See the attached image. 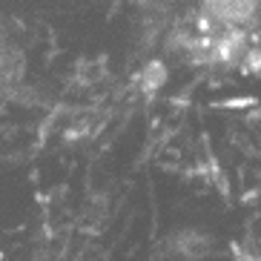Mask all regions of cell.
<instances>
[{
  "mask_svg": "<svg viewBox=\"0 0 261 261\" xmlns=\"http://www.w3.org/2000/svg\"><path fill=\"white\" fill-rule=\"evenodd\" d=\"M261 0H201V12H207L210 17L221 20L227 26H241L253 23L258 15Z\"/></svg>",
  "mask_w": 261,
  "mask_h": 261,
  "instance_id": "6da1fadb",
  "label": "cell"
},
{
  "mask_svg": "<svg viewBox=\"0 0 261 261\" xmlns=\"http://www.w3.org/2000/svg\"><path fill=\"white\" fill-rule=\"evenodd\" d=\"M175 247L187 258H195V255H204L210 250V238L204 232H195V230H187V232H178L175 236Z\"/></svg>",
  "mask_w": 261,
  "mask_h": 261,
  "instance_id": "7a4b0ae2",
  "label": "cell"
},
{
  "mask_svg": "<svg viewBox=\"0 0 261 261\" xmlns=\"http://www.w3.org/2000/svg\"><path fill=\"white\" fill-rule=\"evenodd\" d=\"M141 77H144V89H146V92H155V89H158V86L167 81V69H164L161 63L155 61V63H149V66H146Z\"/></svg>",
  "mask_w": 261,
  "mask_h": 261,
  "instance_id": "3957f363",
  "label": "cell"
},
{
  "mask_svg": "<svg viewBox=\"0 0 261 261\" xmlns=\"http://www.w3.org/2000/svg\"><path fill=\"white\" fill-rule=\"evenodd\" d=\"M232 261H261V255L258 253H250L247 247H241V244H232Z\"/></svg>",
  "mask_w": 261,
  "mask_h": 261,
  "instance_id": "277c9868",
  "label": "cell"
}]
</instances>
